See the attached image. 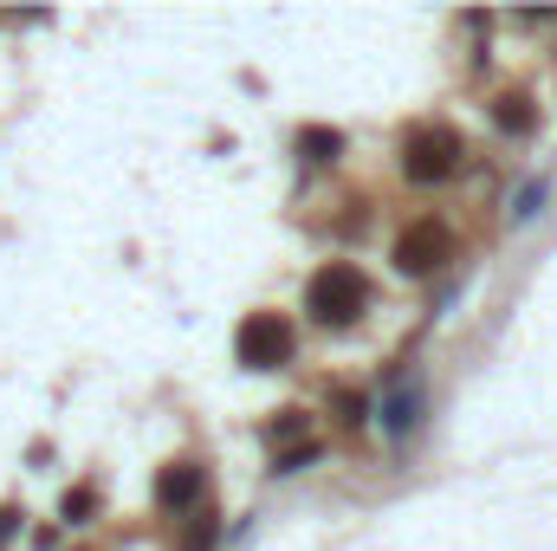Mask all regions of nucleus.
Here are the masks:
<instances>
[{
	"label": "nucleus",
	"instance_id": "1",
	"mask_svg": "<svg viewBox=\"0 0 557 551\" xmlns=\"http://www.w3.org/2000/svg\"><path fill=\"white\" fill-rule=\"evenodd\" d=\"M460 156H467V143H460V131H447V124H421V131H409V143H403V169H409V182H447L454 169H460Z\"/></svg>",
	"mask_w": 557,
	"mask_h": 551
},
{
	"label": "nucleus",
	"instance_id": "2",
	"mask_svg": "<svg viewBox=\"0 0 557 551\" xmlns=\"http://www.w3.org/2000/svg\"><path fill=\"white\" fill-rule=\"evenodd\" d=\"M363 298H370V292H363L357 267H337V260H331V267H318L311 285H305V305H311V318H318V325H350V318L363 311Z\"/></svg>",
	"mask_w": 557,
	"mask_h": 551
},
{
	"label": "nucleus",
	"instance_id": "3",
	"mask_svg": "<svg viewBox=\"0 0 557 551\" xmlns=\"http://www.w3.org/2000/svg\"><path fill=\"white\" fill-rule=\"evenodd\" d=\"M234 351H240V364H247V370H278V364H292L298 331H292V318H278V311H253V318L240 325Z\"/></svg>",
	"mask_w": 557,
	"mask_h": 551
},
{
	"label": "nucleus",
	"instance_id": "4",
	"mask_svg": "<svg viewBox=\"0 0 557 551\" xmlns=\"http://www.w3.org/2000/svg\"><path fill=\"white\" fill-rule=\"evenodd\" d=\"M447 260H454V234H447V221H409V228L396 234V273L428 279V273H441Z\"/></svg>",
	"mask_w": 557,
	"mask_h": 551
},
{
	"label": "nucleus",
	"instance_id": "5",
	"mask_svg": "<svg viewBox=\"0 0 557 551\" xmlns=\"http://www.w3.org/2000/svg\"><path fill=\"white\" fill-rule=\"evenodd\" d=\"M195 500H201V467H195V461H175V467L156 480V506H162V513H188Z\"/></svg>",
	"mask_w": 557,
	"mask_h": 551
},
{
	"label": "nucleus",
	"instance_id": "6",
	"mask_svg": "<svg viewBox=\"0 0 557 551\" xmlns=\"http://www.w3.org/2000/svg\"><path fill=\"white\" fill-rule=\"evenodd\" d=\"M298 149H311V162H331V156L344 149V137H337V131H305V137H298Z\"/></svg>",
	"mask_w": 557,
	"mask_h": 551
},
{
	"label": "nucleus",
	"instance_id": "7",
	"mask_svg": "<svg viewBox=\"0 0 557 551\" xmlns=\"http://www.w3.org/2000/svg\"><path fill=\"white\" fill-rule=\"evenodd\" d=\"M292 434H305V415H298V409H285L273 428H267V441H273L278 454H285V441H292Z\"/></svg>",
	"mask_w": 557,
	"mask_h": 551
},
{
	"label": "nucleus",
	"instance_id": "8",
	"mask_svg": "<svg viewBox=\"0 0 557 551\" xmlns=\"http://www.w3.org/2000/svg\"><path fill=\"white\" fill-rule=\"evenodd\" d=\"M499 124H506V131H532V111H525L519 98H506V105H499Z\"/></svg>",
	"mask_w": 557,
	"mask_h": 551
},
{
	"label": "nucleus",
	"instance_id": "9",
	"mask_svg": "<svg viewBox=\"0 0 557 551\" xmlns=\"http://www.w3.org/2000/svg\"><path fill=\"white\" fill-rule=\"evenodd\" d=\"M214 546V526H208V519H195V526H188V539H182V551H208Z\"/></svg>",
	"mask_w": 557,
	"mask_h": 551
},
{
	"label": "nucleus",
	"instance_id": "10",
	"mask_svg": "<svg viewBox=\"0 0 557 551\" xmlns=\"http://www.w3.org/2000/svg\"><path fill=\"white\" fill-rule=\"evenodd\" d=\"M337 409H344V421H363V415H370V403H363V396H337Z\"/></svg>",
	"mask_w": 557,
	"mask_h": 551
},
{
	"label": "nucleus",
	"instance_id": "11",
	"mask_svg": "<svg viewBox=\"0 0 557 551\" xmlns=\"http://www.w3.org/2000/svg\"><path fill=\"white\" fill-rule=\"evenodd\" d=\"M85 513H91V493H85V487H78V493H72V500H65V519H85Z\"/></svg>",
	"mask_w": 557,
	"mask_h": 551
}]
</instances>
